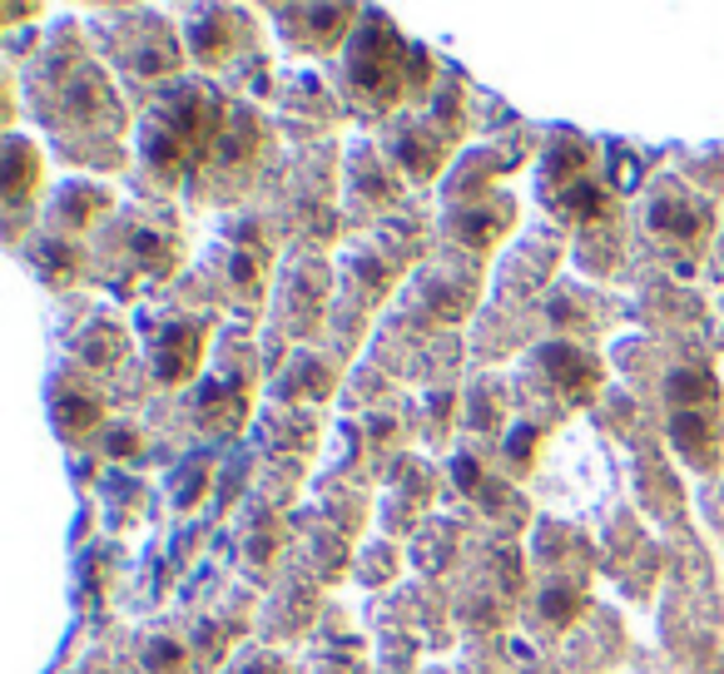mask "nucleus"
Returning <instances> with one entry per match:
<instances>
[{"instance_id": "f257e3e1", "label": "nucleus", "mask_w": 724, "mask_h": 674, "mask_svg": "<svg viewBox=\"0 0 724 674\" xmlns=\"http://www.w3.org/2000/svg\"><path fill=\"white\" fill-rule=\"evenodd\" d=\"M214 144H219V100L199 84L169 90L144 124V159L164 174L199 164Z\"/></svg>"}, {"instance_id": "4468645a", "label": "nucleus", "mask_w": 724, "mask_h": 674, "mask_svg": "<svg viewBox=\"0 0 724 674\" xmlns=\"http://www.w3.org/2000/svg\"><path fill=\"white\" fill-rule=\"evenodd\" d=\"M556 199L566 203V209L576 213V219H585V223H595V219H601V213H605V194H601V184H595V179H581V184L561 189Z\"/></svg>"}, {"instance_id": "dca6fc26", "label": "nucleus", "mask_w": 724, "mask_h": 674, "mask_svg": "<svg viewBox=\"0 0 724 674\" xmlns=\"http://www.w3.org/2000/svg\"><path fill=\"white\" fill-rule=\"evenodd\" d=\"M204 481H209V462H204V456L184 462V472L174 476V506H194V501L204 496Z\"/></svg>"}, {"instance_id": "0eeeda50", "label": "nucleus", "mask_w": 724, "mask_h": 674, "mask_svg": "<svg viewBox=\"0 0 724 674\" xmlns=\"http://www.w3.org/2000/svg\"><path fill=\"white\" fill-rule=\"evenodd\" d=\"M36 184H40V154L26 144V139H10L6 144V199L26 203Z\"/></svg>"}, {"instance_id": "6e6552de", "label": "nucleus", "mask_w": 724, "mask_h": 674, "mask_svg": "<svg viewBox=\"0 0 724 674\" xmlns=\"http://www.w3.org/2000/svg\"><path fill=\"white\" fill-rule=\"evenodd\" d=\"M651 223L660 233H675V239H695L700 223H705V209H700V203H685V199H655Z\"/></svg>"}, {"instance_id": "423d86ee", "label": "nucleus", "mask_w": 724, "mask_h": 674, "mask_svg": "<svg viewBox=\"0 0 724 674\" xmlns=\"http://www.w3.org/2000/svg\"><path fill=\"white\" fill-rule=\"evenodd\" d=\"M670 442L685 452V462L710 466L715 462V422L705 412H675L670 416Z\"/></svg>"}, {"instance_id": "412c9836", "label": "nucleus", "mask_w": 724, "mask_h": 674, "mask_svg": "<svg viewBox=\"0 0 724 674\" xmlns=\"http://www.w3.org/2000/svg\"><path fill=\"white\" fill-rule=\"evenodd\" d=\"M506 452H511V462H521V466H526V462H531V452H536V426H526V422H521L516 432H511Z\"/></svg>"}, {"instance_id": "f03ea898", "label": "nucleus", "mask_w": 724, "mask_h": 674, "mask_svg": "<svg viewBox=\"0 0 724 674\" xmlns=\"http://www.w3.org/2000/svg\"><path fill=\"white\" fill-rule=\"evenodd\" d=\"M402 60H408V46L382 16L358 26L353 56H348V84H353V94L368 100V110H388V104L402 100V74H408Z\"/></svg>"}, {"instance_id": "39448f33", "label": "nucleus", "mask_w": 724, "mask_h": 674, "mask_svg": "<svg viewBox=\"0 0 724 674\" xmlns=\"http://www.w3.org/2000/svg\"><path fill=\"white\" fill-rule=\"evenodd\" d=\"M189 46H194V56L204 60V66H219V60H229V50L239 46V20H233L229 10H204V16L189 26Z\"/></svg>"}, {"instance_id": "ddd939ff", "label": "nucleus", "mask_w": 724, "mask_h": 674, "mask_svg": "<svg viewBox=\"0 0 724 674\" xmlns=\"http://www.w3.org/2000/svg\"><path fill=\"white\" fill-rule=\"evenodd\" d=\"M100 209H104V194H94L90 184L66 189V194H60V223H70V229H84V223H90Z\"/></svg>"}, {"instance_id": "5701e85b", "label": "nucleus", "mask_w": 724, "mask_h": 674, "mask_svg": "<svg viewBox=\"0 0 724 674\" xmlns=\"http://www.w3.org/2000/svg\"><path fill=\"white\" fill-rule=\"evenodd\" d=\"M110 456H140V436L134 432H110Z\"/></svg>"}, {"instance_id": "f8f14e48", "label": "nucleus", "mask_w": 724, "mask_h": 674, "mask_svg": "<svg viewBox=\"0 0 724 674\" xmlns=\"http://www.w3.org/2000/svg\"><path fill=\"white\" fill-rule=\"evenodd\" d=\"M293 16L313 26V36H308V40H318V46H333V40L348 30V20H358V10H348V6H323V10H293Z\"/></svg>"}, {"instance_id": "7ed1b4c3", "label": "nucleus", "mask_w": 724, "mask_h": 674, "mask_svg": "<svg viewBox=\"0 0 724 674\" xmlns=\"http://www.w3.org/2000/svg\"><path fill=\"white\" fill-rule=\"evenodd\" d=\"M204 358V328L199 323H169L154 342V378L159 382H189Z\"/></svg>"}, {"instance_id": "f3484780", "label": "nucleus", "mask_w": 724, "mask_h": 674, "mask_svg": "<svg viewBox=\"0 0 724 674\" xmlns=\"http://www.w3.org/2000/svg\"><path fill=\"white\" fill-rule=\"evenodd\" d=\"M144 665H149V674H189L184 650H179L174 640H154V645H144Z\"/></svg>"}, {"instance_id": "9b49d317", "label": "nucleus", "mask_w": 724, "mask_h": 674, "mask_svg": "<svg viewBox=\"0 0 724 674\" xmlns=\"http://www.w3.org/2000/svg\"><path fill=\"white\" fill-rule=\"evenodd\" d=\"M56 422H60V432H66V436L90 432V426L100 422V402H94V398H74V392H60V398H56Z\"/></svg>"}, {"instance_id": "1a4fd4ad", "label": "nucleus", "mask_w": 724, "mask_h": 674, "mask_svg": "<svg viewBox=\"0 0 724 674\" xmlns=\"http://www.w3.org/2000/svg\"><path fill=\"white\" fill-rule=\"evenodd\" d=\"M670 402H675V412H700L705 402H715V382L705 378V372H695V368H680V372H670Z\"/></svg>"}, {"instance_id": "20e7f679", "label": "nucleus", "mask_w": 724, "mask_h": 674, "mask_svg": "<svg viewBox=\"0 0 724 674\" xmlns=\"http://www.w3.org/2000/svg\"><path fill=\"white\" fill-rule=\"evenodd\" d=\"M541 368L551 372V382H556L571 402L595 398V388H601V368H595L581 348H571V342H551V348L541 352Z\"/></svg>"}, {"instance_id": "aec40b11", "label": "nucleus", "mask_w": 724, "mask_h": 674, "mask_svg": "<svg viewBox=\"0 0 724 674\" xmlns=\"http://www.w3.org/2000/svg\"><path fill=\"white\" fill-rule=\"evenodd\" d=\"M80 352L90 362H110L114 352H120V342H114L110 328H90V333H84V342H80Z\"/></svg>"}, {"instance_id": "4be33fe9", "label": "nucleus", "mask_w": 724, "mask_h": 674, "mask_svg": "<svg viewBox=\"0 0 724 674\" xmlns=\"http://www.w3.org/2000/svg\"><path fill=\"white\" fill-rule=\"evenodd\" d=\"M456 486L462 491H482V466L472 456H456Z\"/></svg>"}, {"instance_id": "2eb2a0df", "label": "nucleus", "mask_w": 724, "mask_h": 674, "mask_svg": "<svg viewBox=\"0 0 724 674\" xmlns=\"http://www.w3.org/2000/svg\"><path fill=\"white\" fill-rule=\"evenodd\" d=\"M581 169H585V149L581 144H556V154H551V184L556 189H571L581 184Z\"/></svg>"}, {"instance_id": "6ab92c4d", "label": "nucleus", "mask_w": 724, "mask_h": 674, "mask_svg": "<svg viewBox=\"0 0 724 674\" xmlns=\"http://www.w3.org/2000/svg\"><path fill=\"white\" fill-rule=\"evenodd\" d=\"M541 610H546V620L551 625H571L576 620V610H581V601L571 591H546V601H541Z\"/></svg>"}, {"instance_id": "a211bd4d", "label": "nucleus", "mask_w": 724, "mask_h": 674, "mask_svg": "<svg viewBox=\"0 0 724 674\" xmlns=\"http://www.w3.org/2000/svg\"><path fill=\"white\" fill-rule=\"evenodd\" d=\"M40 273L66 283V278H74V253L60 249V243H46V249H40Z\"/></svg>"}, {"instance_id": "9d476101", "label": "nucleus", "mask_w": 724, "mask_h": 674, "mask_svg": "<svg viewBox=\"0 0 724 674\" xmlns=\"http://www.w3.org/2000/svg\"><path fill=\"white\" fill-rule=\"evenodd\" d=\"M130 259L140 263L144 273L164 278L169 269H174V243H169V239H159L154 229H134V233H130Z\"/></svg>"}, {"instance_id": "b1692460", "label": "nucleus", "mask_w": 724, "mask_h": 674, "mask_svg": "<svg viewBox=\"0 0 724 674\" xmlns=\"http://www.w3.org/2000/svg\"><path fill=\"white\" fill-rule=\"evenodd\" d=\"M631 179H635V159L615 149V184H621V189H631Z\"/></svg>"}]
</instances>
